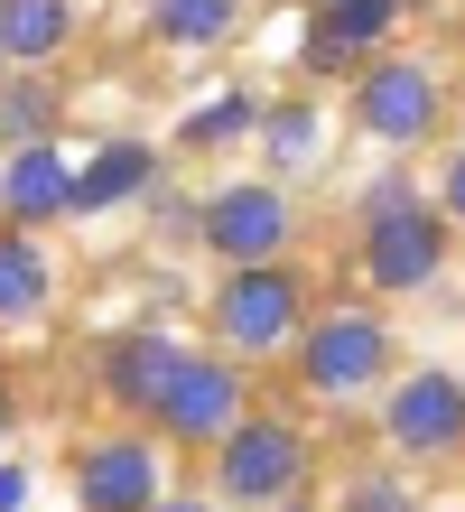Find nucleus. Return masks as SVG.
<instances>
[{
    "mask_svg": "<svg viewBox=\"0 0 465 512\" xmlns=\"http://www.w3.org/2000/svg\"><path fill=\"white\" fill-rule=\"evenodd\" d=\"M47 308V252L28 243V224H0V326Z\"/></svg>",
    "mask_w": 465,
    "mask_h": 512,
    "instance_id": "obj_15",
    "label": "nucleus"
},
{
    "mask_svg": "<svg viewBox=\"0 0 465 512\" xmlns=\"http://www.w3.org/2000/svg\"><path fill=\"white\" fill-rule=\"evenodd\" d=\"M149 187H159V149H149V140H103L75 168V215H112V205H131Z\"/></svg>",
    "mask_w": 465,
    "mask_h": 512,
    "instance_id": "obj_13",
    "label": "nucleus"
},
{
    "mask_svg": "<svg viewBox=\"0 0 465 512\" xmlns=\"http://www.w3.org/2000/svg\"><path fill=\"white\" fill-rule=\"evenodd\" d=\"M0 429H10V391H0Z\"/></svg>",
    "mask_w": 465,
    "mask_h": 512,
    "instance_id": "obj_24",
    "label": "nucleus"
},
{
    "mask_svg": "<svg viewBox=\"0 0 465 512\" xmlns=\"http://www.w3.org/2000/svg\"><path fill=\"white\" fill-rule=\"evenodd\" d=\"M56 112H66V94L47 84V66H19L0 84V140H56Z\"/></svg>",
    "mask_w": 465,
    "mask_h": 512,
    "instance_id": "obj_16",
    "label": "nucleus"
},
{
    "mask_svg": "<svg viewBox=\"0 0 465 512\" xmlns=\"http://www.w3.org/2000/svg\"><path fill=\"white\" fill-rule=\"evenodd\" d=\"M279 512H289V503H279Z\"/></svg>",
    "mask_w": 465,
    "mask_h": 512,
    "instance_id": "obj_25",
    "label": "nucleus"
},
{
    "mask_svg": "<svg viewBox=\"0 0 465 512\" xmlns=\"http://www.w3.org/2000/svg\"><path fill=\"white\" fill-rule=\"evenodd\" d=\"M177 364H186L177 336H149V326H140V336H112L103 345V391H112L121 410H159V391H168Z\"/></svg>",
    "mask_w": 465,
    "mask_h": 512,
    "instance_id": "obj_12",
    "label": "nucleus"
},
{
    "mask_svg": "<svg viewBox=\"0 0 465 512\" xmlns=\"http://www.w3.org/2000/svg\"><path fill=\"white\" fill-rule=\"evenodd\" d=\"M75 215V168L56 159V140H10L0 159V224H47Z\"/></svg>",
    "mask_w": 465,
    "mask_h": 512,
    "instance_id": "obj_9",
    "label": "nucleus"
},
{
    "mask_svg": "<svg viewBox=\"0 0 465 512\" xmlns=\"http://www.w3.org/2000/svg\"><path fill=\"white\" fill-rule=\"evenodd\" d=\"M335 512H410V485H400V475H363Z\"/></svg>",
    "mask_w": 465,
    "mask_h": 512,
    "instance_id": "obj_20",
    "label": "nucleus"
},
{
    "mask_svg": "<svg viewBox=\"0 0 465 512\" xmlns=\"http://www.w3.org/2000/svg\"><path fill=\"white\" fill-rule=\"evenodd\" d=\"M298 373L307 391H326V401H354V391H372L391 373V326L372 308H326L298 326Z\"/></svg>",
    "mask_w": 465,
    "mask_h": 512,
    "instance_id": "obj_3",
    "label": "nucleus"
},
{
    "mask_svg": "<svg viewBox=\"0 0 465 512\" xmlns=\"http://www.w3.org/2000/svg\"><path fill=\"white\" fill-rule=\"evenodd\" d=\"M307 485V438L289 419H233L224 438H214V494L242 503V512H279L298 503Z\"/></svg>",
    "mask_w": 465,
    "mask_h": 512,
    "instance_id": "obj_1",
    "label": "nucleus"
},
{
    "mask_svg": "<svg viewBox=\"0 0 465 512\" xmlns=\"http://www.w3.org/2000/svg\"><path fill=\"white\" fill-rule=\"evenodd\" d=\"M196 233H205V252L214 261H279V243H289V196L270 187V177H242V187H214L205 196V215H196Z\"/></svg>",
    "mask_w": 465,
    "mask_h": 512,
    "instance_id": "obj_6",
    "label": "nucleus"
},
{
    "mask_svg": "<svg viewBox=\"0 0 465 512\" xmlns=\"http://www.w3.org/2000/svg\"><path fill=\"white\" fill-rule=\"evenodd\" d=\"M298 326H307V289L279 261H242L214 289V336H224V354H279V345H298Z\"/></svg>",
    "mask_w": 465,
    "mask_h": 512,
    "instance_id": "obj_2",
    "label": "nucleus"
},
{
    "mask_svg": "<svg viewBox=\"0 0 465 512\" xmlns=\"http://www.w3.org/2000/svg\"><path fill=\"white\" fill-rule=\"evenodd\" d=\"M391 19H400V0H326L317 28H307V66L317 75H345L354 56H372L391 38Z\"/></svg>",
    "mask_w": 465,
    "mask_h": 512,
    "instance_id": "obj_11",
    "label": "nucleus"
},
{
    "mask_svg": "<svg viewBox=\"0 0 465 512\" xmlns=\"http://www.w3.org/2000/svg\"><path fill=\"white\" fill-rule=\"evenodd\" d=\"M19 503H28V475H19V466H0V512H19Z\"/></svg>",
    "mask_w": 465,
    "mask_h": 512,
    "instance_id": "obj_22",
    "label": "nucleus"
},
{
    "mask_svg": "<svg viewBox=\"0 0 465 512\" xmlns=\"http://www.w3.org/2000/svg\"><path fill=\"white\" fill-rule=\"evenodd\" d=\"M159 503V447L149 438H103L84 457V512H149Z\"/></svg>",
    "mask_w": 465,
    "mask_h": 512,
    "instance_id": "obj_10",
    "label": "nucleus"
},
{
    "mask_svg": "<svg viewBox=\"0 0 465 512\" xmlns=\"http://www.w3.org/2000/svg\"><path fill=\"white\" fill-rule=\"evenodd\" d=\"M252 122H261V103H252V94H233V103H205L196 122H186V149H214V140L252 131Z\"/></svg>",
    "mask_w": 465,
    "mask_h": 512,
    "instance_id": "obj_19",
    "label": "nucleus"
},
{
    "mask_svg": "<svg viewBox=\"0 0 465 512\" xmlns=\"http://www.w3.org/2000/svg\"><path fill=\"white\" fill-rule=\"evenodd\" d=\"M75 38V0H0V56L10 66H47Z\"/></svg>",
    "mask_w": 465,
    "mask_h": 512,
    "instance_id": "obj_14",
    "label": "nucleus"
},
{
    "mask_svg": "<svg viewBox=\"0 0 465 512\" xmlns=\"http://www.w3.org/2000/svg\"><path fill=\"white\" fill-rule=\"evenodd\" d=\"M382 438L400 457H447V447H465V382L456 373H410L382 401Z\"/></svg>",
    "mask_w": 465,
    "mask_h": 512,
    "instance_id": "obj_8",
    "label": "nucleus"
},
{
    "mask_svg": "<svg viewBox=\"0 0 465 512\" xmlns=\"http://www.w3.org/2000/svg\"><path fill=\"white\" fill-rule=\"evenodd\" d=\"M447 215L438 205H382V215H363V280L372 289H391V298H410V289H428L447 270Z\"/></svg>",
    "mask_w": 465,
    "mask_h": 512,
    "instance_id": "obj_4",
    "label": "nucleus"
},
{
    "mask_svg": "<svg viewBox=\"0 0 465 512\" xmlns=\"http://www.w3.org/2000/svg\"><path fill=\"white\" fill-rule=\"evenodd\" d=\"M159 429L177 438V447H214L242 419V373L224 364V354H186V364L168 373V391H159Z\"/></svg>",
    "mask_w": 465,
    "mask_h": 512,
    "instance_id": "obj_7",
    "label": "nucleus"
},
{
    "mask_svg": "<svg viewBox=\"0 0 465 512\" xmlns=\"http://www.w3.org/2000/svg\"><path fill=\"white\" fill-rule=\"evenodd\" d=\"M149 512H214V503H196V494H177V503H168V494H159V503H149Z\"/></svg>",
    "mask_w": 465,
    "mask_h": 512,
    "instance_id": "obj_23",
    "label": "nucleus"
},
{
    "mask_svg": "<svg viewBox=\"0 0 465 512\" xmlns=\"http://www.w3.org/2000/svg\"><path fill=\"white\" fill-rule=\"evenodd\" d=\"M233 19H242V0H149L159 47H224Z\"/></svg>",
    "mask_w": 465,
    "mask_h": 512,
    "instance_id": "obj_17",
    "label": "nucleus"
},
{
    "mask_svg": "<svg viewBox=\"0 0 465 512\" xmlns=\"http://www.w3.org/2000/svg\"><path fill=\"white\" fill-rule=\"evenodd\" d=\"M438 215H447V224H465V149H456L447 177H438Z\"/></svg>",
    "mask_w": 465,
    "mask_h": 512,
    "instance_id": "obj_21",
    "label": "nucleus"
},
{
    "mask_svg": "<svg viewBox=\"0 0 465 512\" xmlns=\"http://www.w3.org/2000/svg\"><path fill=\"white\" fill-rule=\"evenodd\" d=\"M261 131H270V159L279 168H307V159H317V103H279V112H261Z\"/></svg>",
    "mask_w": 465,
    "mask_h": 512,
    "instance_id": "obj_18",
    "label": "nucleus"
},
{
    "mask_svg": "<svg viewBox=\"0 0 465 512\" xmlns=\"http://www.w3.org/2000/svg\"><path fill=\"white\" fill-rule=\"evenodd\" d=\"M354 122L382 149H419L438 131V75H428L419 56H372L363 84H354Z\"/></svg>",
    "mask_w": 465,
    "mask_h": 512,
    "instance_id": "obj_5",
    "label": "nucleus"
}]
</instances>
